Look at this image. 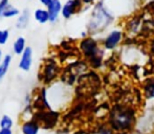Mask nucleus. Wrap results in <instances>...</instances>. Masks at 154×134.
<instances>
[{
	"label": "nucleus",
	"instance_id": "nucleus-3",
	"mask_svg": "<svg viewBox=\"0 0 154 134\" xmlns=\"http://www.w3.org/2000/svg\"><path fill=\"white\" fill-rule=\"evenodd\" d=\"M80 49L83 53L84 57L87 58L90 65L93 68H97L102 64V55L103 53L97 46V43L92 38H86L80 43Z\"/></svg>",
	"mask_w": 154,
	"mask_h": 134
},
{
	"label": "nucleus",
	"instance_id": "nucleus-9",
	"mask_svg": "<svg viewBox=\"0 0 154 134\" xmlns=\"http://www.w3.org/2000/svg\"><path fill=\"white\" fill-rule=\"evenodd\" d=\"M22 133L23 134H38L39 132V125L34 120H29L22 125Z\"/></svg>",
	"mask_w": 154,
	"mask_h": 134
},
{
	"label": "nucleus",
	"instance_id": "nucleus-5",
	"mask_svg": "<svg viewBox=\"0 0 154 134\" xmlns=\"http://www.w3.org/2000/svg\"><path fill=\"white\" fill-rule=\"evenodd\" d=\"M82 0H68L62 8V15L64 18L68 19L81 8Z\"/></svg>",
	"mask_w": 154,
	"mask_h": 134
},
{
	"label": "nucleus",
	"instance_id": "nucleus-13",
	"mask_svg": "<svg viewBox=\"0 0 154 134\" xmlns=\"http://www.w3.org/2000/svg\"><path fill=\"white\" fill-rule=\"evenodd\" d=\"M18 14H19L18 8H14V6H12L11 4H8V5L5 8V10L2 12L1 17H5V18H12V17H14V16H17Z\"/></svg>",
	"mask_w": 154,
	"mask_h": 134
},
{
	"label": "nucleus",
	"instance_id": "nucleus-18",
	"mask_svg": "<svg viewBox=\"0 0 154 134\" xmlns=\"http://www.w3.org/2000/svg\"><path fill=\"white\" fill-rule=\"evenodd\" d=\"M8 39V31H0V45L5 44Z\"/></svg>",
	"mask_w": 154,
	"mask_h": 134
},
{
	"label": "nucleus",
	"instance_id": "nucleus-24",
	"mask_svg": "<svg viewBox=\"0 0 154 134\" xmlns=\"http://www.w3.org/2000/svg\"><path fill=\"white\" fill-rule=\"evenodd\" d=\"M93 1V0H82V2H83V3H91V2Z\"/></svg>",
	"mask_w": 154,
	"mask_h": 134
},
{
	"label": "nucleus",
	"instance_id": "nucleus-11",
	"mask_svg": "<svg viewBox=\"0 0 154 134\" xmlns=\"http://www.w3.org/2000/svg\"><path fill=\"white\" fill-rule=\"evenodd\" d=\"M25 49H26V47H25V39L23 37H20L14 43V53H17V55H22Z\"/></svg>",
	"mask_w": 154,
	"mask_h": 134
},
{
	"label": "nucleus",
	"instance_id": "nucleus-23",
	"mask_svg": "<svg viewBox=\"0 0 154 134\" xmlns=\"http://www.w3.org/2000/svg\"><path fill=\"white\" fill-rule=\"evenodd\" d=\"M150 50H151V53H154V38L152 39V41H151V44H150Z\"/></svg>",
	"mask_w": 154,
	"mask_h": 134
},
{
	"label": "nucleus",
	"instance_id": "nucleus-10",
	"mask_svg": "<svg viewBox=\"0 0 154 134\" xmlns=\"http://www.w3.org/2000/svg\"><path fill=\"white\" fill-rule=\"evenodd\" d=\"M11 60H12V57H11L10 55H6L5 58L3 59V61L0 64V81L5 77L6 72H8V67H10Z\"/></svg>",
	"mask_w": 154,
	"mask_h": 134
},
{
	"label": "nucleus",
	"instance_id": "nucleus-7",
	"mask_svg": "<svg viewBox=\"0 0 154 134\" xmlns=\"http://www.w3.org/2000/svg\"><path fill=\"white\" fill-rule=\"evenodd\" d=\"M32 63V50L29 47H26V49L24 50V53H22V57L20 59V63H19V67L22 70H29L31 69Z\"/></svg>",
	"mask_w": 154,
	"mask_h": 134
},
{
	"label": "nucleus",
	"instance_id": "nucleus-4",
	"mask_svg": "<svg viewBox=\"0 0 154 134\" xmlns=\"http://www.w3.org/2000/svg\"><path fill=\"white\" fill-rule=\"evenodd\" d=\"M122 37H123L122 32H120V31L111 32V33L107 36V38L105 39V41H104V46H105V48L109 49V50L114 49L119 45V43L122 41Z\"/></svg>",
	"mask_w": 154,
	"mask_h": 134
},
{
	"label": "nucleus",
	"instance_id": "nucleus-21",
	"mask_svg": "<svg viewBox=\"0 0 154 134\" xmlns=\"http://www.w3.org/2000/svg\"><path fill=\"white\" fill-rule=\"evenodd\" d=\"M100 134H112V132L109 129H102V130L100 131Z\"/></svg>",
	"mask_w": 154,
	"mask_h": 134
},
{
	"label": "nucleus",
	"instance_id": "nucleus-22",
	"mask_svg": "<svg viewBox=\"0 0 154 134\" xmlns=\"http://www.w3.org/2000/svg\"><path fill=\"white\" fill-rule=\"evenodd\" d=\"M51 1H53V0H40L41 3L44 4V5H46V6H48L49 4L51 3Z\"/></svg>",
	"mask_w": 154,
	"mask_h": 134
},
{
	"label": "nucleus",
	"instance_id": "nucleus-19",
	"mask_svg": "<svg viewBox=\"0 0 154 134\" xmlns=\"http://www.w3.org/2000/svg\"><path fill=\"white\" fill-rule=\"evenodd\" d=\"M8 5V0H1L0 1V17H1L2 12L5 10V8Z\"/></svg>",
	"mask_w": 154,
	"mask_h": 134
},
{
	"label": "nucleus",
	"instance_id": "nucleus-6",
	"mask_svg": "<svg viewBox=\"0 0 154 134\" xmlns=\"http://www.w3.org/2000/svg\"><path fill=\"white\" fill-rule=\"evenodd\" d=\"M58 73V66L57 64L54 61L47 62V64L44 66V70H43V79H44L45 83H49L51 82L56 77H57Z\"/></svg>",
	"mask_w": 154,
	"mask_h": 134
},
{
	"label": "nucleus",
	"instance_id": "nucleus-16",
	"mask_svg": "<svg viewBox=\"0 0 154 134\" xmlns=\"http://www.w3.org/2000/svg\"><path fill=\"white\" fill-rule=\"evenodd\" d=\"M1 129H11L13 127V120L8 115H3L0 120Z\"/></svg>",
	"mask_w": 154,
	"mask_h": 134
},
{
	"label": "nucleus",
	"instance_id": "nucleus-14",
	"mask_svg": "<svg viewBox=\"0 0 154 134\" xmlns=\"http://www.w3.org/2000/svg\"><path fill=\"white\" fill-rule=\"evenodd\" d=\"M29 15L27 11H24L23 14L19 17L18 21H17V27L18 29H25L29 23Z\"/></svg>",
	"mask_w": 154,
	"mask_h": 134
},
{
	"label": "nucleus",
	"instance_id": "nucleus-25",
	"mask_svg": "<svg viewBox=\"0 0 154 134\" xmlns=\"http://www.w3.org/2000/svg\"><path fill=\"white\" fill-rule=\"evenodd\" d=\"M148 6H153V8H154V0H153L152 2H150V3H149Z\"/></svg>",
	"mask_w": 154,
	"mask_h": 134
},
{
	"label": "nucleus",
	"instance_id": "nucleus-12",
	"mask_svg": "<svg viewBox=\"0 0 154 134\" xmlns=\"http://www.w3.org/2000/svg\"><path fill=\"white\" fill-rule=\"evenodd\" d=\"M35 18H36V20L38 21V22L45 23V22H47V21H49V14L47 11L39 8V10H37L36 12H35Z\"/></svg>",
	"mask_w": 154,
	"mask_h": 134
},
{
	"label": "nucleus",
	"instance_id": "nucleus-26",
	"mask_svg": "<svg viewBox=\"0 0 154 134\" xmlns=\"http://www.w3.org/2000/svg\"><path fill=\"white\" fill-rule=\"evenodd\" d=\"M1 58H2V53H1V50H0V62H1Z\"/></svg>",
	"mask_w": 154,
	"mask_h": 134
},
{
	"label": "nucleus",
	"instance_id": "nucleus-2",
	"mask_svg": "<svg viewBox=\"0 0 154 134\" xmlns=\"http://www.w3.org/2000/svg\"><path fill=\"white\" fill-rule=\"evenodd\" d=\"M112 22V16L107 12L105 8H104L103 3L100 2L97 4L95 8L93 10L91 20L89 22V31L92 33H97L106 27L109 26V24Z\"/></svg>",
	"mask_w": 154,
	"mask_h": 134
},
{
	"label": "nucleus",
	"instance_id": "nucleus-1",
	"mask_svg": "<svg viewBox=\"0 0 154 134\" xmlns=\"http://www.w3.org/2000/svg\"><path fill=\"white\" fill-rule=\"evenodd\" d=\"M135 122V111L131 107L116 105L110 112L109 123L116 131H123L131 128Z\"/></svg>",
	"mask_w": 154,
	"mask_h": 134
},
{
	"label": "nucleus",
	"instance_id": "nucleus-8",
	"mask_svg": "<svg viewBox=\"0 0 154 134\" xmlns=\"http://www.w3.org/2000/svg\"><path fill=\"white\" fill-rule=\"evenodd\" d=\"M47 8H48L47 12H48V14H49V21H51V22H55L58 19V16H59L60 12L62 11L61 2H60V0H53L51 3L49 4Z\"/></svg>",
	"mask_w": 154,
	"mask_h": 134
},
{
	"label": "nucleus",
	"instance_id": "nucleus-20",
	"mask_svg": "<svg viewBox=\"0 0 154 134\" xmlns=\"http://www.w3.org/2000/svg\"><path fill=\"white\" fill-rule=\"evenodd\" d=\"M0 134H13L11 129H1L0 130Z\"/></svg>",
	"mask_w": 154,
	"mask_h": 134
},
{
	"label": "nucleus",
	"instance_id": "nucleus-27",
	"mask_svg": "<svg viewBox=\"0 0 154 134\" xmlns=\"http://www.w3.org/2000/svg\"><path fill=\"white\" fill-rule=\"evenodd\" d=\"M153 14H154V13H153Z\"/></svg>",
	"mask_w": 154,
	"mask_h": 134
},
{
	"label": "nucleus",
	"instance_id": "nucleus-17",
	"mask_svg": "<svg viewBox=\"0 0 154 134\" xmlns=\"http://www.w3.org/2000/svg\"><path fill=\"white\" fill-rule=\"evenodd\" d=\"M140 25V17H135L134 19H132L129 23V31L131 33H136Z\"/></svg>",
	"mask_w": 154,
	"mask_h": 134
},
{
	"label": "nucleus",
	"instance_id": "nucleus-15",
	"mask_svg": "<svg viewBox=\"0 0 154 134\" xmlns=\"http://www.w3.org/2000/svg\"><path fill=\"white\" fill-rule=\"evenodd\" d=\"M145 93L147 94L148 98L154 96V78H151L150 80L146 82L145 85Z\"/></svg>",
	"mask_w": 154,
	"mask_h": 134
}]
</instances>
